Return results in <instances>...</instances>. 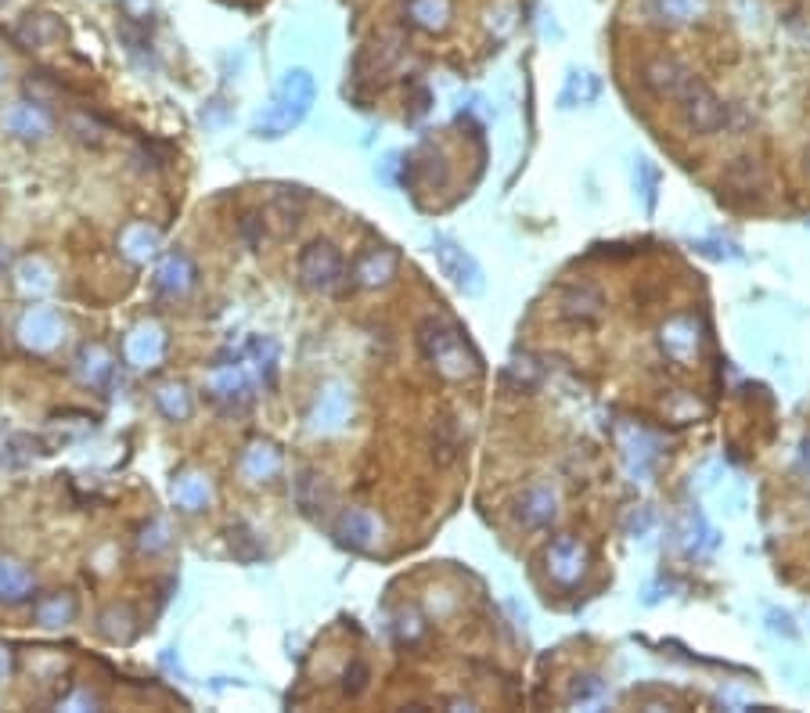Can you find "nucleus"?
Wrapping results in <instances>:
<instances>
[{"label":"nucleus","instance_id":"nucleus-51","mask_svg":"<svg viewBox=\"0 0 810 713\" xmlns=\"http://www.w3.org/2000/svg\"><path fill=\"white\" fill-rule=\"evenodd\" d=\"M807 227H810V220H807Z\"/></svg>","mask_w":810,"mask_h":713},{"label":"nucleus","instance_id":"nucleus-32","mask_svg":"<svg viewBox=\"0 0 810 713\" xmlns=\"http://www.w3.org/2000/svg\"><path fill=\"white\" fill-rule=\"evenodd\" d=\"M602 94V80L594 73H569L566 91H562V109H573V105H594Z\"/></svg>","mask_w":810,"mask_h":713},{"label":"nucleus","instance_id":"nucleus-25","mask_svg":"<svg viewBox=\"0 0 810 713\" xmlns=\"http://www.w3.org/2000/svg\"><path fill=\"white\" fill-rule=\"evenodd\" d=\"M605 310V299L598 289H591V285H573V289L562 296V317H569V321H584V325H591V321H598Z\"/></svg>","mask_w":810,"mask_h":713},{"label":"nucleus","instance_id":"nucleus-2","mask_svg":"<svg viewBox=\"0 0 810 713\" xmlns=\"http://www.w3.org/2000/svg\"><path fill=\"white\" fill-rule=\"evenodd\" d=\"M317 98V80L306 69H292L285 73V80L278 83L274 98L263 105V112L252 119V134L267 137V141H278V137L292 134V130L310 116Z\"/></svg>","mask_w":810,"mask_h":713},{"label":"nucleus","instance_id":"nucleus-7","mask_svg":"<svg viewBox=\"0 0 810 713\" xmlns=\"http://www.w3.org/2000/svg\"><path fill=\"white\" fill-rule=\"evenodd\" d=\"M350 415H353V393H350V386L332 382V386H324L321 393H317L314 411H310V429H314V433H321V436L339 433L342 425L350 422Z\"/></svg>","mask_w":810,"mask_h":713},{"label":"nucleus","instance_id":"nucleus-34","mask_svg":"<svg viewBox=\"0 0 810 713\" xmlns=\"http://www.w3.org/2000/svg\"><path fill=\"white\" fill-rule=\"evenodd\" d=\"M227 541H231V551H234V559H242V562H256L263 555V544H260V537L249 530L245 523H234L231 530H227Z\"/></svg>","mask_w":810,"mask_h":713},{"label":"nucleus","instance_id":"nucleus-42","mask_svg":"<svg viewBox=\"0 0 810 713\" xmlns=\"http://www.w3.org/2000/svg\"><path fill=\"white\" fill-rule=\"evenodd\" d=\"M652 526H656L652 508H638V512H630V519H627V537H648Z\"/></svg>","mask_w":810,"mask_h":713},{"label":"nucleus","instance_id":"nucleus-47","mask_svg":"<svg viewBox=\"0 0 810 713\" xmlns=\"http://www.w3.org/2000/svg\"><path fill=\"white\" fill-rule=\"evenodd\" d=\"M803 469L810 472V436H807V443H803Z\"/></svg>","mask_w":810,"mask_h":713},{"label":"nucleus","instance_id":"nucleus-33","mask_svg":"<svg viewBox=\"0 0 810 713\" xmlns=\"http://www.w3.org/2000/svg\"><path fill=\"white\" fill-rule=\"evenodd\" d=\"M155 404H159V411L170 422H188L191 418V411H195V400H191V393L184 386H162L159 393H155Z\"/></svg>","mask_w":810,"mask_h":713},{"label":"nucleus","instance_id":"nucleus-23","mask_svg":"<svg viewBox=\"0 0 810 713\" xmlns=\"http://www.w3.org/2000/svg\"><path fill=\"white\" fill-rule=\"evenodd\" d=\"M450 19H454L450 0H407V22L418 26L422 33H443Z\"/></svg>","mask_w":810,"mask_h":713},{"label":"nucleus","instance_id":"nucleus-31","mask_svg":"<svg viewBox=\"0 0 810 713\" xmlns=\"http://www.w3.org/2000/svg\"><path fill=\"white\" fill-rule=\"evenodd\" d=\"M652 8L670 26H684V22L702 19L706 8H710V0H652Z\"/></svg>","mask_w":810,"mask_h":713},{"label":"nucleus","instance_id":"nucleus-9","mask_svg":"<svg viewBox=\"0 0 810 713\" xmlns=\"http://www.w3.org/2000/svg\"><path fill=\"white\" fill-rule=\"evenodd\" d=\"M378 533H382V526L364 508H346V512H339V519L332 526L335 544L346 551H371L378 544Z\"/></svg>","mask_w":810,"mask_h":713},{"label":"nucleus","instance_id":"nucleus-44","mask_svg":"<svg viewBox=\"0 0 810 713\" xmlns=\"http://www.w3.org/2000/svg\"><path fill=\"white\" fill-rule=\"evenodd\" d=\"M695 249H699L702 256H713V260H742L738 245L731 242H695Z\"/></svg>","mask_w":810,"mask_h":713},{"label":"nucleus","instance_id":"nucleus-11","mask_svg":"<svg viewBox=\"0 0 810 713\" xmlns=\"http://www.w3.org/2000/svg\"><path fill=\"white\" fill-rule=\"evenodd\" d=\"M195 281H198V267L191 263V256L184 253V249H170V253L162 256L152 285L159 296L177 299V296H188V292L195 289Z\"/></svg>","mask_w":810,"mask_h":713},{"label":"nucleus","instance_id":"nucleus-48","mask_svg":"<svg viewBox=\"0 0 810 713\" xmlns=\"http://www.w3.org/2000/svg\"><path fill=\"white\" fill-rule=\"evenodd\" d=\"M0 674H4V652H0Z\"/></svg>","mask_w":810,"mask_h":713},{"label":"nucleus","instance_id":"nucleus-45","mask_svg":"<svg viewBox=\"0 0 810 713\" xmlns=\"http://www.w3.org/2000/svg\"><path fill=\"white\" fill-rule=\"evenodd\" d=\"M119 4L130 22H144V15H152V0H119Z\"/></svg>","mask_w":810,"mask_h":713},{"label":"nucleus","instance_id":"nucleus-19","mask_svg":"<svg viewBox=\"0 0 810 713\" xmlns=\"http://www.w3.org/2000/svg\"><path fill=\"white\" fill-rule=\"evenodd\" d=\"M292 497H296V508L306 519H317L332 505V487L317 469H299L296 483H292Z\"/></svg>","mask_w":810,"mask_h":713},{"label":"nucleus","instance_id":"nucleus-17","mask_svg":"<svg viewBox=\"0 0 810 713\" xmlns=\"http://www.w3.org/2000/svg\"><path fill=\"white\" fill-rule=\"evenodd\" d=\"M692 69L684 62H677V58H652V62L645 65V73H641V80H645V87L656 98H670L677 101V94L684 91V83L692 80Z\"/></svg>","mask_w":810,"mask_h":713},{"label":"nucleus","instance_id":"nucleus-27","mask_svg":"<svg viewBox=\"0 0 810 713\" xmlns=\"http://www.w3.org/2000/svg\"><path fill=\"white\" fill-rule=\"evenodd\" d=\"M717 530H710V523H706V515L699 512V508H692V512L684 515L681 523V548L684 555H706V551L717 548Z\"/></svg>","mask_w":810,"mask_h":713},{"label":"nucleus","instance_id":"nucleus-21","mask_svg":"<svg viewBox=\"0 0 810 713\" xmlns=\"http://www.w3.org/2000/svg\"><path fill=\"white\" fill-rule=\"evenodd\" d=\"M238 361L245 364V368L252 371V379L263 382V386H270L274 382V375H278V343L274 339H249V343L238 350Z\"/></svg>","mask_w":810,"mask_h":713},{"label":"nucleus","instance_id":"nucleus-24","mask_svg":"<svg viewBox=\"0 0 810 713\" xmlns=\"http://www.w3.org/2000/svg\"><path fill=\"white\" fill-rule=\"evenodd\" d=\"M62 22H58V15H26V19L15 26V40L22 47H51L54 40H62Z\"/></svg>","mask_w":810,"mask_h":713},{"label":"nucleus","instance_id":"nucleus-40","mask_svg":"<svg viewBox=\"0 0 810 713\" xmlns=\"http://www.w3.org/2000/svg\"><path fill=\"white\" fill-rule=\"evenodd\" d=\"M371 681V667L364 663V659H353L350 667L342 670V692L350 695V699H357V695H364V688H368Z\"/></svg>","mask_w":810,"mask_h":713},{"label":"nucleus","instance_id":"nucleus-36","mask_svg":"<svg viewBox=\"0 0 810 713\" xmlns=\"http://www.w3.org/2000/svg\"><path fill=\"white\" fill-rule=\"evenodd\" d=\"M450 429H454V422H450V418H440V422H436V433H432V447H436L440 465H450L461 451V440L458 436H450Z\"/></svg>","mask_w":810,"mask_h":713},{"label":"nucleus","instance_id":"nucleus-22","mask_svg":"<svg viewBox=\"0 0 810 713\" xmlns=\"http://www.w3.org/2000/svg\"><path fill=\"white\" fill-rule=\"evenodd\" d=\"M281 472V451L270 440L249 443V451L242 454V476L245 483H270Z\"/></svg>","mask_w":810,"mask_h":713},{"label":"nucleus","instance_id":"nucleus-10","mask_svg":"<svg viewBox=\"0 0 810 713\" xmlns=\"http://www.w3.org/2000/svg\"><path fill=\"white\" fill-rule=\"evenodd\" d=\"M162 357H166V328L159 321H141V325L130 328L126 335V361L134 368L148 371L159 368Z\"/></svg>","mask_w":810,"mask_h":713},{"label":"nucleus","instance_id":"nucleus-18","mask_svg":"<svg viewBox=\"0 0 810 713\" xmlns=\"http://www.w3.org/2000/svg\"><path fill=\"white\" fill-rule=\"evenodd\" d=\"M170 497H173V505H177L180 512L198 515V512H206V508L213 505V483H209L206 472L184 469L177 479H173Z\"/></svg>","mask_w":810,"mask_h":713},{"label":"nucleus","instance_id":"nucleus-1","mask_svg":"<svg viewBox=\"0 0 810 713\" xmlns=\"http://www.w3.org/2000/svg\"><path fill=\"white\" fill-rule=\"evenodd\" d=\"M418 350L450 382L476 379L479 371H483V361L472 350L468 335L458 325H450L447 317H425L422 325H418Z\"/></svg>","mask_w":810,"mask_h":713},{"label":"nucleus","instance_id":"nucleus-3","mask_svg":"<svg viewBox=\"0 0 810 713\" xmlns=\"http://www.w3.org/2000/svg\"><path fill=\"white\" fill-rule=\"evenodd\" d=\"M299 281H303L310 292H321V296L342 289V281H346V260H342V253L328 238H314V242L299 253Z\"/></svg>","mask_w":810,"mask_h":713},{"label":"nucleus","instance_id":"nucleus-6","mask_svg":"<svg viewBox=\"0 0 810 713\" xmlns=\"http://www.w3.org/2000/svg\"><path fill=\"white\" fill-rule=\"evenodd\" d=\"M65 339V321L54 307H29L18 321V343L33 353H51L54 346H62Z\"/></svg>","mask_w":810,"mask_h":713},{"label":"nucleus","instance_id":"nucleus-43","mask_svg":"<svg viewBox=\"0 0 810 713\" xmlns=\"http://www.w3.org/2000/svg\"><path fill=\"white\" fill-rule=\"evenodd\" d=\"M422 631H425V623H422V616L414 613V609L400 616V623H396V638H400V641H418V638H422Z\"/></svg>","mask_w":810,"mask_h":713},{"label":"nucleus","instance_id":"nucleus-4","mask_svg":"<svg viewBox=\"0 0 810 713\" xmlns=\"http://www.w3.org/2000/svg\"><path fill=\"white\" fill-rule=\"evenodd\" d=\"M677 109H681V123L692 130V134H717V130L728 123L724 101H720L699 76H692V80L684 83V91L677 94Z\"/></svg>","mask_w":810,"mask_h":713},{"label":"nucleus","instance_id":"nucleus-35","mask_svg":"<svg viewBox=\"0 0 810 713\" xmlns=\"http://www.w3.org/2000/svg\"><path fill=\"white\" fill-rule=\"evenodd\" d=\"M137 548H141V555H159V551L170 548V526H166V519L144 523L141 533H137Z\"/></svg>","mask_w":810,"mask_h":713},{"label":"nucleus","instance_id":"nucleus-39","mask_svg":"<svg viewBox=\"0 0 810 713\" xmlns=\"http://www.w3.org/2000/svg\"><path fill=\"white\" fill-rule=\"evenodd\" d=\"M504 379L519 389H533L540 382V368H537V361H530V357H515V361L508 364V371H504Z\"/></svg>","mask_w":810,"mask_h":713},{"label":"nucleus","instance_id":"nucleus-8","mask_svg":"<svg viewBox=\"0 0 810 713\" xmlns=\"http://www.w3.org/2000/svg\"><path fill=\"white\" fill-rule=\"evenodd\" d=\"M544 562H548V577L562 587H573L584 580L587 573V548L576 537H558L555 544H548L544 551Z\"/></svg>","mask_w":810,"mask_h":713},{"label":"nucleus","instance_id":"nucleus-46","mask_svg":"<svg viewBox=\"0 0 810 713\" xmlns=\"http://www.w3.org/2000/svg\"><path fill=\"white\" fill-rule=\"evenodd\" d=\"M767 620H771V631L785 634V638H796V627H792L789 613H778V609H771V613H767Z\"/></svg>","mask_w":810,"mask_h":713},{"label":"nucleus","instance_id":"nucleus-12","mask_svg":"<svg viewBox=\"0 0 810 713\" xmlns=\"http://www.w3.org/2000/svg\"><path fill=\"white\" fill-rule=\"evenodd\" d=\"M699 332H702L699 321H695L692 314H681L659 328V343H663L666 357L674 364H692L695 357H699V343H702Z\"/></svg>","mask_w":810,"mask_h":713},{"label":"nucleus","instance_id":"nucleus-15","mask_svg":"<svg viewBox=\"0 0 810 713\" xmlns=\"http://www.w3.org/2000/svg\"><path fill=\"white\" fill-rule=\"evenodd\" d=\"M0 123L18 141H44L51 134V116H47L44 101H15Z\"/></svg>","mask_w":810,"mask_h":713},{"label":"nucleus","instance_id":"nucleus-41","mask_svg":"<svg viewBox=\"0 0 810 713\" xmlns=\"http://www.w3.org/2000/svg\"><path fill=\"white\" fill-rule=\"evenodd\" d=\"M29 440H33V436H11V440L4 443V454H0V461H4V465H26V461L33 458V451H36V447L22 451Z\"/></svg>","mask_w":810,"mask_h":713},{"label":"nucleus","instance_id":"nucleus-30","mask_svg":"<svg viewBox=\"0 0 810 713\" xmlns=\"http://www.w3.org/2000/svg\"><path fill=\"white\" fill-rule=\"evenodd\" d=\"M15 278H18V289L26 292V296H47V292L54 289V274L40 256H29V260L18 263Z\"/></svg>","mask_w":810,"mask_h":713},{"label":"nucleus","instance_id":"nucleus-5","mask_svg":"<svg viewBox=\"0 0 810 713\" xmlns=\"http://www.w3.org/2000/svg\"><path fill=\"white\" fill-rule=\"evenodd\" d=\"M432 256L440 263L443 278L454 281V289H461L465 296H479L486 289V278H483V267L465 245L454 242L450 235H432Z\"/></svg>","mask_w":810,"mask_h":713},{"label":"nucleus","instance_id":"nucleus-49","mask_svg":"<svg viewBox=\"0 0 810 713\" xmlns=\"http://www.w3.org/2000/svg\"><path fill=\"white\" fill-rule=\"evenodd\" d=\"M0 80H4V62H0Z\"/></svg>","mask_w":810,"mask_h":713},{"label":"nucleus","instance_id":"nucleus-37","mask_svg":"<svg viewBox=\"0 0 810 713\" xmlns=\"http://www.w3.org/2000/svg\"><path fill=\"white\" fill-rule=\"evenodd\" d=\"M602 692H605V681L598 674H576L566 699L569 703H591V699H598Z\"/></svg>","mask_w":810,"mask_h":713},{"label":"nucleus","instance_id":"nucleus-50","mask_svg":"<svg viewBox=\"0 0 810 713\" xmlns=\"http://www.w3.org/2000/svg\"><path fill=\"white\" fill-rule=\"evenodd\" d=\"M4 4H8V0H0V8H4Z\"/></svg>","mask_w":810,"mask_h":713},{"label":"nucleus","instance_id":"nucleus-26","mask_svg":"<svg viewBox=\"0 0 810 713\" xmlns=\"http://www.w3.org/2000/svg\"><path fill=\"white\" fill-rule=\"evenodd\" d=\"M33 591H36V580L22 562H0V602L22 605L33 598Z\"/></svg>","mask_w":810,"mask_h":713},{"label":"nucleus","instance_id":"nucleus-16","mask_svg":"<svg viewBox=\"0 0 810 713\" xmlns=\"http://www.w3.org/2000/svg\"><path fill=\"white\" fill-rule=\"evenodd\" d=\"M396 253L393 249H386V245H375V249H364V253L357 256V263H353V285L357 289H382V285H389V281L396 278Z\"/></svg>","mask_w":810,"mask_h":713},{"label":"nucleus","instance_id":"nucleus-29","mask_svg":"<svg viewBox=\"0 0 810 713\" xmlns=\"http://www.w3.org/2000/svg\"><path fill=\"white\" fill-rule=\"evenodd\" d=\"M112 357H108L101 346H83L80 350V379L83 386L90 389H105L108 379H112Z\"/></svg>","mask_w":810,"mask_h":713},{"label":"nucleus","instance_id":"nucleus-13","mask_svg":"<svg viewBox=\"0 0 810 713\" xmlns=\"http://www.w3.org/2000/svg\"><path fill=\"white\" fill-rule=\"evenodd\" d=\"M252 386H256V379H252V371L245 368L238 357H234V364H220V368L209 375V397L220 400V404H234V407L249 404Z\"/></svg>","mask_w":810,"mask_h":713},{"label":"nucleus","instance_id":"nucleus-14","mask_svg":"<svg viewBox=\"0 0 810 713\" xmlns=\"http://www.w3.org/2000/svg\"><path fill=\"white\" fill-rule=\"evenodd\" d=\"M515 519L522 523V530H533V533L548 530V526L558 519L555 487H548V483H533V487L519 497V505H515Z\"/></svg>","mask_w":810,"mask_h":713},{"label":"nucleus","instance_id":"nucleus-38","mask_svg":"<svg viewBox=\"0 0 810 713\" xmlns=\"http://www.w3.org/2000/svg\"><path fill=\"white\" fill-rule=\"evenodd\" d=\"M634 181H638V191L641 199H645V209L656 206V191H659V170L648 159H638V166H634Z\"/></svg>","mask_w":810,"mask_h":713},{"label":"nucleus","instance_id":"nucleus-28","mask_svg":"<svg viewBox=\"0 0 810 713\" xmlns=\"http://www.w3.org/2000/svg\"><path fill=\"white\" fill-rule=\"evenodd\" d=\"M33 616L40 627H65V623L76 620V598L69 591H54V595H44L33 605Z\"/></svg>","mask_w":810,"mask_h":713},{"label":"nucleus","instance_id":"nucleus-20","mask_svg":"<svg viewBox=\"0 0 810 713\" xmlns=\"http://www.w3.org/2000/svg\"><path fill=\"white\" fill-rule=\"evenodd\" d=\"M159 245H162L159 227H152L148 220L126 224L123 235H119V253H123L130 263H148L155 253H159Z\"/></svg>","mask_w":810,"mask_h":713}]
</instances>
